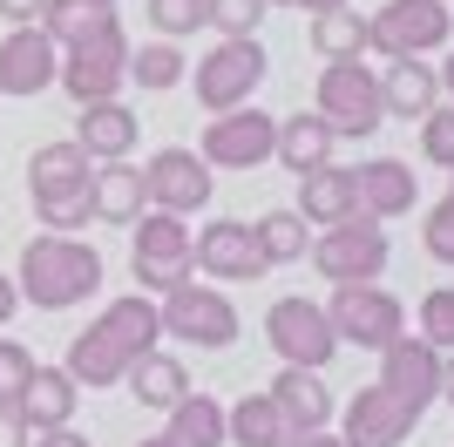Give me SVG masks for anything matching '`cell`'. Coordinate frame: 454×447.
Segmentation results:
<instances>
[{
	"label": "cell",
	"mask_w": 454,
	"mask_h": 447,
	"mask_svg": "<svg viewBox=\"0 0 454 447\" xmlns=\"http://www.w3.org/2000/svg\"><path fill=\"white\" fill-rule=\"evenodd\" d=\"M75 400H82V387L68 380V366H35V372H27V387L14 393V407H20V420H27V434L68 427V420H75Z\"/></svg>",
	"instance_id": "obj_20"
},
{
	"label": "cell",
	"mask_w": 454,
	"mask_h": 447,
	"mask_svg": "<svg viewBox=\"0 0 454 447\" xmlns=\"http://www.w3.org/2000/svg\"><path fill=\"white\" fill-rule=\"evenodd\" d=\"M163 441H170V447H224V400H210V393L190 387L184 400L170 407Z\"/></svg>",
	"instance_id": "obj_28"
},
{
	"label": "cell",
	"mask_w": 454,
	"mask_h": 447,
	"mask_svg": "<svg viewBox=\"0 0 454 447\" xmlns=\"http://www.w3.org/2000/svg\"><path fill=\"white\" fill-rule=\"evenodd\" d=\"M454 35V7L448 0H387L373 20H366V41H373L387 61H420L448 48Z\"/></svg>",
	"instance_id": "obj_5"
},
{
	"label": "cell",
	"mask_w": 454,
	"mask_h": 447,
	"mask_svg": "<svg viewBox=\"0 0 454 447\" xmlns=\"http://www.w3.org/2000/svg\"><path fill=\"white\" fill-rule=\"evenodd\" d=\"M380 102H387V115H427V109H441V74L427 61H387Z\"/></svg>",
	"instance_id": "obj_27"
},
{
	"label": "cell",
	"mask_w": 454,
	"mask_h": 447,
	"mask_svg": "<svg viewBox=\"0 0 454 447\" xmlns=\"http://www.w3.org/2000/svg\"><path fill=\"white\" fill-rule=\"evenodd\" d=\"M156 312H163V333L190 339L197 353H224L231 339H238V305L217 285H176V292H163Z\"/></svg>",
	"instance_id": "obj_12"
},
{
	"label": "cell",
	"mask_w": 454,
	"mask_h": 447,
	"mask_svg": "<svg viewBox=\"0 0 454 447\" xmlns=\"http://www.w3.org/2000/svg\"><path fill=\"white\" fill-rule=\"evenodd\" d=\"M448 176H454V169H448ZM420 244H427V258H434V264H454V184H448V197L427 210V224H420Z\"/></svg>",
	"instance_id": "obj_38"
},
{
	"label": "cell",
	"mask_w": 454,
	"mask_h": 447,
	"mask_svg": "<svg viewBox=\"0 0 454 447\" xmlns=\"http://www.w3.org/2000/svg\"><path fill=\"white\" fill-rule=\"evenodd\" d=\"M420 156H427L434 169H454V102L420 115Z\"/></svg>",
	"instance_id": "obj_37"
},
{
	"label": "cell",
	"mask_w": 454,
	"mask_h": 447,
	"mask_svg": "<svg viewBox=\"0 0 454 447\" xmlns=\"http://www.w3.org/2000/svg\"><path fill=\"white\" fill-rule=\"evenodd\" d=\"M312 48H319V61H360L373 41H366V14H353V7H325V14H312Z\"/></svg>",
	"instance_id": "obj_30"
},
{
	"label": "cell",
	"mask_w": 454,
	"mask_h": 447,
	"mask_svg": "<svg viewBox=\"0 0 454 447\" xmlns=\"http://www.w3.org/2000/svg\"><path fill=\"white\" fill-rule=\"evenodd\" d=\"M251 231H258L265 264H299V258H312V224H305L299 210H265Z\"/></svg>",
	"instance_id": "obj_32"
},
{
	"label": "cell",
	"mask_w": 454,
	"mask_h": 447,
	"mask_svg": "<svg viewBox=\"0 0 454 447\" xmlns=\"http://www.w3.org/2000/svg\"><path fill=\"white\" fill-rule=\"evenodd\" d=\"M353 190H360V217H407L420 197L414 169L400 163V156H373V163L353 169Z\"/></svg>",
	"instance_id": "obj_21"
},
{
	"label": "cell",
	"mask_w": 454,
	"mask_h": 447,
	"mask_svg": "<svg viewBox=\"0 0 454 447\" xmlns=\"http://www.w3.org/2000/svg\"><path fill=\"white\" fill-rule=\"evenodd\" d=\"M448 7H454V0H448Z\"/></svg>",
	"instance_id": "obj_50"
},
{
	"label": "cell",
	"mask_w": 454,
	"mask_h": 447,
	"mask_svg": "<svg viewBox=\"0 0 454 447\" xmlns=\"http://www.w3.org/2000/svg\"><path fill=\"white\" fill-rule=\"evenodd\" d=\"M14 312H20V285L14 271H0V325H14Z\"/></svg>",
	"instance_id": "obj_42"
},
{
	"label": "cell",
	"mask_w": 454,
	"mask_h": 447,
	"mask_svg": "<svg viewBox=\"0 0 454 447\" xmlns=\"http://www.w3.org/2000/svg\"><path fill=\"white\" fill-rule=\"evenodd\" d=\"M109 20H115V7H102V0H48L41 7V27H48L55 48H75V41L102 35Z\"/></svg>",
	"instance_id": "obj_31"
},
{
	"label": "cell",
	"mask_w": 454,
	"mask_h": 447,
	"mask_svg": "<svg viewBox=\"0 0 454 447\" xmlns=\"http://www.w3.org/2000/svg\"><path fill=\"white\" fill-rule=\"evenodd\" d=\"M190 74V61H184V48H176V41H143V48H129V82L136 89H176V82H184Z\"/></svg>",
	"instance_id": "obj_33"
},
{
	"label": "cell",
	"mask_w": 454,
	"mask_h": 447,
	"mask_svg": "<svg viewBox=\"0 0 454 447\" xmlns=\"http://www.w3.org/2000/svg\"><path fill=\"white\" fill-rule=\"evenodd\" d=\"M265 339L285 366H305V372H325V359L340 353V333H333L319 298H278L265 312Z\"/></svg>",
	"instance_id": "obj_10"
},
{
	"label": "cell",
	"mask_w": 454,
	"mask_h": 447,
	"mask_svg": "<svg viewBox=\"0 0 454 447\" xmlns=\"http://www.w3.org/2000/svg\"><path fill=\"white\" fill-rule=\"evenodd\" d=\"M35 447H95V441L75 427H48V434H35Z\"/></svg>",
	"instance_id": "obj_43"
},
{
	"label": "cell",
	"mask_w": 454,
	"mask_h": 447,
	"mask_svg": "<svg viewBox=\"0 0 454 447\" xmlns=\"http://www.w3.org/2000/svg\"><path fill=\"white\" fill-rule=\"evenodd\" d=\"M265 7H312V14H325V7H346V0H265Z\"/></svg>",
	"instance_id": "obj_46"
},
{
	"label": "cell",
	"mask_w": 454,
	"mask_h": 447,
	"mask_svg": "<svg viewBox=\"0 0 454 447\" xmlns=\"http://www.w3.org/2000/svg\"><path fill=\"white\" fill-rule=\"evenodd\" d=\"M55 74H61V48L48 41V27H7V41H0V95H14V102L48 95Z\"/></svg>",
	"instance_id": "obj_14"
},
{
	"label": "cell",
	"mask_w": 454,
	"mask_h": 447,
	"mask_svg": "<svg viewBox=\"0 0 454 447\" xmlns=\"http://www.w3.org/2000/svg\"><path fill=\"white\" fill-rule=\"evenodd\" d=\"M312 264H319L333 285H380V271H387V231H380V217H353L333 224V231H319L312 238Z\"/></svg>",
	"instance_id": "obj_9"
},
{
	"label": "cell",
	"mask_w": 454,
	"mask_h": 447,
	"mask_svg": "<svg viewBox=\"0 0 454 447\" xmlns=\"http://www.w3.org/2000/svg\"><path fill=\"white\" fill-rule=\"evenodd\" d=\"M380 387L394 393L407 413H427L441 400V353L427 346V339H394L387 353H380Z\"/></svg>",
	"instance_id": "obj_15"
},
{
	"label": "cell",
	"mask_w": 454,
	"mask_h": 447,
	"mask_svg": "<svg viewBox=\"0 0 454 447\" xmlns=\"http://www.w3.org/2000/svg\"><path fill=\"white\" fill-rule=\"evenodd\" d=\"M333 143H340V136L325 129L319 109L278 115V149H271V163H285L292 176H305V169H325V163H333Z\"/></svg>",
	"instance_id": "obj_24"
},
{
	"label": "cell",
	"mask_w": 454,
	"mask_h": 447,
	"mask_svg": "<svg viewBox=\"0 0 454 447\" xmlns=\"http://www.w3.org/2000/svg\"><path fill=\"white\" fill-rule=\"evenodd\" d=\"M353 210H360V190H353V169H305L299 176V217L305 224H325V231H333V224H346L353 217Z\"/></svg>",
	"instance_id": "obj_25"
},
{
	"label": "cell",
	"mask_w": 454,
	"mask_h": 447,
	"mask_svg": "<svg viewBox=\"0 0 454 447\" xmlns=\"http://www.w3.org/2000/svg\"><path fill=\"white\" fill-rule=\"evenodd\" d=\"M271 407L285 413V427H292V434H319L325 420H333V387H325L319 372H305V366H278V380H271Z\"/></svg>",
	"instance_id": "obj_22"
},
{
	"label": "cell",
	"mask_w": 454,
	"mask_h": 447,
	"mask_svg": "<svg viewBox=\"0 0 454 447\" xmlns=\"http://www.w3.org/2000/svg\"><path fill=\"white\" fill-rule=\"evenodd\" d=\"M420 339L434 353H454V285H434V292L420 298Z\"/></svg>",
	"instance_id": "obj_35"
},
{
	"label": "cell",
	"mask_w": 454,
	"mask_h": 447,
	"mask_svg": "<svg viewBox=\"0 0 454 447\" xmlns=\"http://www.w3.org/2000/svg\"><path fill=\"white\" fill-rule=\"evenodd\" d=\"M102 7H115V0H102Z\"/></svg>",
	"instance_id": "obj_49"
},
{
	"label": "cell",
	"mask_w": 454,
	"mask_h": 447,
	"mask_svg": "<svg viewBox=\"0 0 454 447\" xmlns=\"http://www.w3.org/2000/svg\"><path fill=\"white\" fill-rule=\"evenodd\" d=\"M156 339H163L156 298L129 292V298H115V305H102V318H95L89 333H75V346H68L61 366H68V380H75L82 393L89 387H122L136 359L156 353Z\"/></svg>",
	"instance_id": "obj_1"
},
{
	"label": "cell",
	"mask_w": 454,
	"mask_h": 447,
	"mask_svg": "<svg viewBox=\"0 0 454 447\" xmlns=\"http://www.w3.org/2000/svg\"><path fill=\"white\" fill-rule=\"evenodd\" d=\"M441 400L454 407V353H441Z\"/></svg>",
	"instance_id": "obj_45"
},
{
	"label": "cell",
	"mask_w": 454,
	"mask_h": 447,
	"mask_svg": "<svg viewBox=\"0 0 454 447\" xmlns=\"http://www.w3.org/2000/svg\"><path fill=\"white\" fill-rule=\"evenodd\" d=\"M20 298L35 312H68L82 298L102 292V251L89 238H61V231H41V238L20 244V271H14Z\"/></svg>",
	"instance_id": "obj_2"
},
{
	"label": "cell",
	"mask_w": 454,
	"mask_h": 447,
	"mask_svg": "<svg viewBox=\"0 0 454 447\" xmlns=\"http://www.w3.org/2000/svg\"><path fill=\"white\" fill-rule=\"evenodd\" d=\"M89 204H95V224H136L143 210H150L143 169H129V156H122V163H95V176H89Z\"/></svg>",
	"instance_id": "obj_23"
},
{
	"label": "cell",
	"mask_w": 454,
	"mask_h": 447,
	"mask_svg": "<svg viewBox=\"0 0 454 447\" xmlns=\"http://www.w3.org/2000/svg\"><path fill=\"white\" fill-rule=\"evenodd\" d=\"M325 318H333L340 346H360V353H387L394 339H407V312L387 285H333Z\"/></svg>",
	"instance_id": "obj_7"
},
{
	"label": "cell",
	"mask_w": 454,
	"mask_h": 447,
	"mask_svg": "<svg viewBox=\"0 0 454 447\" xmlns=\"http://www.w3.org/2000/svg\"><path fill=\"white\" fill-rule=\"evenodd\" d=\"M224 447H292V427L271 407V393H245L238 407H224Z\"/></svg>",
	"instance_id": "obj_26"
},
{
	"label": "cell",
	"mask_w": 454,
	"mask_h": 447,
	"mask_svg": "<svg viewBox=\"0 0 454 447\" xmlns=\"http://www.w3.org/2000/svg\"><path fill=\"white\" fill-rule=\"evenodd\" d=\"M292 447H346V441H340V434H325V427H319V434H292Z\"/></svg>",
	"instance_id": "obj_44"
},
{
	"label": "cell",
	"mask_w": 454,
	"mask_h": 447,
	"mask_svg": "<svg viewBox=\"0 0 454 447\" xmlns=\"http://www.w3.org/2000/svg\"><path fill=\"white\" fill-rule=\"evenodd\" d=\"M312 109L325 115L333 136H373L387 122V102H380V74L366 61H325L319 68V95Z\"/></svg>",
	"instance_id": "obj_4"
},
{
	"label": "cell",
	"mask_w": 454,
	"mask_h": 447,
	"mask_svg": "<svg viewBox=\"0 0 454 447\" xmlns=\"http://www.w3.org/2000/svg\"><path fill=\"white\" fill-rule=\"evenodd\" d=\"M129 231H136L129 271H136V292H143V298H163V292H176V285H197V238H190L184 217H170V210H143Z\"/></svg>",
	"instance_id": "obj_3"
},
{
	"label": "cell",
	"mask_w": 454,
	"mask_h": 447,
	"mask_svg": "<svg viewBox=\"0 0 454 447\" xmlns=\"http://www.w3.org/2000/svg\"><path fill=\"white\" fill-rule=\"evenodd\" d=\"M210 20V0H150V27L156 41H184Z\"/></svg>",
	"instance_id": "obj_34"
},
{
	"label": "cell",
	"mask_w": 454,
	"mask_h": 447,
	"mask_svg": "<svg viewBox=\"0 0 454 447\" xmlns=\"http://www.w3.org/2000/svg\"><path fill=\"white\" fill-rule=\"evenodd\" d=\"M136 447H170V441H163V434H150V441H136Z\"/></svg>",
	"instance_id": "obj_48"
},
{
	"label": "cell",
	"mask_w": 454,
	"mask_h": 447,
	"mask_svg": "<svg viewBox=\"0 0 454 447\" xmlns=\"http://www.w3.org/2000/svg\"><path fill=\"white\" fill-rule=\"evenodd\" d=\"M129 393L143 400V407L170 413L176 400L190 393V372H184V359H170V353H143V359L129 366Z\"/></svg>",
	"instance_id": "obj_29"
},
{
	"label": "cell",
	"mask_w": 454,
	"mask_h": 447,
	"mask_svg": "<svg viewBox=\"0 0 454 447\" xmlns=\"http://www.w3.org/2000/svg\"><path fill=\"white\" fill-rule=\"evenodd\" d=\"M434 74H441V95H448V102H454V48H448V61H441Z\"/></svg>",
	"instance_id": "obj_47"
},
{
	"label": "cell",
	"mask_w": 454,
	"mask_h": 447,
	"mask_svg": "<svg viewBox=\"0 0 454 447\" xmlns=\"http://www.w3.org/2000/svg\"><path fill=\"white\" fill-rule=\"evenodd\" d=\"M27 372H35V353L20 346V339H0V400H14L27 387Z\"/></svg>",
	"instance_id": "obj_39"
},
{
	"label": "cell",
	"mask_w": 454,
	"mask_h": 447,
	"mask_svg": "<svg viewBox=\"0 0 454 447\" xmlns=\"http://www.w3.org/2000/svg\"><path fill=\"white\" fill-rule=\"evenodd\" d=\"M197 271L204 278H265L271 264H265V251H258V231H251L245 217H217V224H204L197 231Z\"/></svg>",
	"instance_id": "obj_16"
},
{
	"label": "cell",
	"mask_w": 454,
	"mask_h": 447,
	"mask_svg": "<svg viewBox=\"0 0 454 447\" xmlns=\"http://www.w3.org/2000/svg\"><path fill=\"white\" fill-rule=\"evenodd\" d=\"M136 129H143V115H136L122 95L82 102V115H75V143H82L89 163H122V156H136Z\"/></svg>",
	"instance_id": "obj_18"
},
{
	"label": "cell",
	"mask_w": 454,
	"mask_h": 447,
	"mask_svg": "<svg viewBox=\"0 0 454 447\" xmlns=\"http://www.w3.org/2000/svg\"><path fill=\"white\" fill-rule=\"evenodd\" d=\"M0 447H27V420L14 400H0Z\"/></svg>",
	"instance_id": "obj_41"
},
{
	"label": "cell",
	"mask_w": 454,
	"mask_h": 447,
	"mask_svg": "<svg viewBox=\"0 0 454 447\" xmlns=\"http://www.w3.org/2000/svg\"><path fill=\"white\" fill-rule=\"evenodd\" d=\"M265 74H271V55L258 48V35L251 41H217V48L190 68V89H197V102H204L210 115H224V109H245Z\"/></svg>",
	"instance_id": "obj_6"
},
{
	"label": "cell",
	"mask_w": 454,
	"mask_h": 447,
	"mask_svg": "<svg viewBox=\"0 0 454 447\" xmlns=\"http://www.w3.org/2000/svg\"><path fill=\"white\" fill-rule=\"evenodd\" d=\"M414 420H420V413H407V407L394 400V393H387V387L373 380V387H360V393H353V407H346L340 441H346V447H400L407 434H414Z\"/></svg>",
	"instance_id": "obj_17"
},
{
	"label": "cell",
	"mask_w": 454,
	"mask_h": 447,
	"mask_svg": "<svg viewBox=\"0 0 454 447\" xmlns=\"http://www.w3.org/2000/svg\"><path fill=\"white\" fill-rule=\"evenodd\" d=\"M265 14H271L265 0H210V20H204V27H217L224 41H251Z\"/></svg>",
	"instance_id": "obj_36"
},
{
	"label": "cell",
	"mask_w": 454,
	"mask_h": 447,
	"mask_svg": "<svg viewBox=\"0 0 454 447\" xmlns=\"http://www.w3.org/2000/svg\"><path fill=\"white\" fill-rule=\"evenodd\" d=\"M61 89L82 102H109V95H122V82H129V35H122V20H109L102 35L75 41V48H61Z\"/></svg>",
	"instance_id": "obj_8"
},
{
	"label": "cell",
	"mask_w": 454,
	"mask_h": 447,
	"mask_svg": "<svg viewBox=\"0 0 454 447\" xmlns=\"http://www.w3.org/2000/svg\"><path fill=\"white\" fill-rule=\"evenodd\" d=\"M271 149H278V115L265 109H224L204 122V143H197V156H204L210 169H265Z\"/></svg>",
	"instance_id": "obj_11"
},
{
	"label": "cell",
	"mask_w": 454,
	"mask_h": 447,
	"mask_svg": "<svg viewBox=\"0 0 454 447\" xmlns=\"http://www.w3.org/2000/svg\"><path fill=\"white\" fill-rule=\"evenodd\" d=\"M95 176V163L82 156L75 136H61V143H41L35 156H27V197L35 204H61V197H82Z\"/></svg>",
	"instance_id": "obj_19"
},
{
	"label": "cell",
	"mask_w": 454,
	"mask_h": 447,
	"mask_svg": "<svg viewBox=\"0 0 454 447\" xmlns=\"http://www.w3.org/2000/svg\"><path fill=\"white\" fill-rule=\"evenodd\" d=\"M143 190H150V210L190 217V210H204V204H210L217 176H210V163L197 156V149L170 143V149H156L150 163H143Z\"/></svg>",
	"instance_id": "obj_13"
},
{
	"label": "cell",
	"mask_w": 454,
	"mask_h": 447,
	"mask_svg": "<svg viewBox=\"0 0 454 447\" xmlns=\"http://www.w3.org/2000/svg\"><path fill=\"white\" fill-rule=\"evenodd\" d=\"M41 7L48 0H0V20L7 27H41Z\"/></svg>",
	"instance_id": "obj_40"
}]
</instances>
